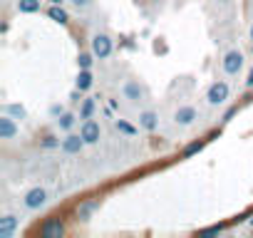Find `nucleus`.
I'll return each mask as SVG.
<instances>
[{"label":"nucleus","instance_id":"obj_4","mask_svg":"<svg viewBox=\"0 0 253 238\" xmlns=\"http://www.w3.org/2000/svg\"><path fill=\"white\" fill-rule=\"evenodd\" d=\"M23 203H25V208H30V211H40V208L47 203V191H45L42 186H33V189L25 191Z\"/></svg>","mask_w":253,"mask_h":238},{"label":"nucleus","instance_id":"obj_24","mask_svg":"<svg viewBox=\"0 0 253 238\" xmlns=\"http://www.w3.org/2000/svg\"><path fill=\"white\" fill-rule=\"evenodd\" d=\"M223 228H226V226L218 223V226H209V228H204L201 233H204V236H216V233H223Z\"/></svg>","mask_w":253,"mask_h":238},{"label":"nucleus","instance_id":"obj_18","mask_svg":"<svg viewBox=\"0 0 253 238\" xmlns=\"http://www.w3.org/2000/svg\"><path fill=\"white\" fill-rule=\"evenodd\" d=\"M94 60H97V57H94V52H92V50L80 52V55H77V67H80V70H92Z\"/></svg>","mask_w":253,"mask_h":238},{"label":"nucleus","instance_id":"obj_16","mask_svg":"<svg viewBox=\"0 0 253 238\" xmlns=\"http://www.w3.org/2000/svg\"><path fill=\"white\" fill-rule=\"evenodd\" d=\"M75 122H77V117H75L72 112H62V114L57 117V127H60L62 132H70V129L75 127Z\"/></svg>","mask_w":253,"mask_h":238},{"label":"nucleus","instance_id":"obj_28","mask_svg":"<svg viewBox=\"0 0 253 238\" xmlns=\"http://www.w3.org/2000/svg\"><path fill=\"white\" fill-rule=\"evenodd\" d=\"M50 112H52V114H57V117H60V114H62V107H57V104H55V107H52V109H50Z\"/></svg>","mask_w":253,"mask_h":238},{"label":"nucleus","instance_id":"obj_9","mask_svg":"<svg viewBox=\"0 0 253 238\" xmlns=\"http://www.w3.org/2000/svg\"><path fill=\"white\" fill-rule=\"evenodd\" d=\"M84 147H87V142L82 139V134H67V137L62 139V144H60V149H62L65 154H70V157L80 154Z\"/></svg>","mask_w":253,"mask_h":238},{"label":"nucleus","instance_id":"obj_27","mask_svg":"<svg viewBox=\"0 0 253 238\" xmlns=\"http://www.w3.org/2000/svg\"><path fill=\"white\" fill-rule=\"evenodd\" d=\"M236 112H238V109H236V107H233V109H228V112H226V114H223V122H228V119H231V117H233V114H236Z\"/></svg>","mask_w":253,"mask_h":238},{"label":"nucleus","instance_id":"obj_25","mask_svg":"<svg viewBox=\"0 0 253 238\" xmlns=\"http://www.w3.org/2000/svg\"><path fill=\"white\" fill-rule=\"evenodd\" d=\"M70 3H72L77 10H87V8L92 5V0H70Z\"/></svg>","mask_w":253,"mask_h":238},{"label":"nucleus","instance_id":"obj_13","mask_svg":"<svg viewBox=\"0 0 253 238\" xmlns=\"http://www.w3.org/2000/svg\"><path fill=\"white\" fill-rule=\"evenodd\" d=\"M75 87H77L80 92H89V89L94 87V75H92V70H80Z\"/></svg>","mask_w":253,"mask_h":238},{"label":"nucleus","instance_id":"obj_21","mask_svg":"<svg viewBox=\"0 0 253 238\" xmlns=\"http://www.w3.org/2000/svg\"><path fill=\"white\" fill-rule=\"evenodd\" d=\"M114 127H117L122 134H126V137H134V134H137V129H134L132 124H126L124 119H117V122H114Z\"/></svg>","mask_w":253,"mask_h":238},{"label":"nucleus","instance_id":"obj_12","mask_svg":"<svg viewBox=\"0 0 253 238\" xmlns=\"http://www.w3.org/2000/svg\"><path fill=\"white\" fill-rule=\"evenodd\" d=\"M139 127H142L144 132H157V127H159V114H157L154 109L139 112Z\"/></svg>","mask_w":253,"mask_h":238},{"label":"nucleus","instance_id":"obj_8","mask_svg":"<svg viewBox=\"0 0 253 238\" xmlns=\"http://www.w3.org/2000/svg\"><path fill=\"white\" fill-rule=\"evenodd\" d=\"M18 132V119H13L10 114H0V139H15Z\"/></svg>","mask_w":253,"mask_h":238},{"label":"nucleus","instance_id":"obj_11","mask_svg":"<svg viewBox=\"0 0 253 238\" xmlns=\"http://www.w3.org/2000/svg\"><path fill=\"white\" fill-rule=\"evenodd\" d=\"M18 226H20V218L18 216H13V213L3 216V218H0V238H13L15 231H18Z\"/></svg>","mask_w":253,"mask_h":238},{"label":"nucleus","instance_id":"obj_26","mask_svg":"<svg viewBox=\"0 0 253 238\" xmlns=\"http://www.w3.org/2000/svg\"><path fill=\"white\" fill-rule=\"evenodd\" d=\"M246 87L253 89V67H251V72H248V77H246Z\"/></svg>","mask_w":253,"mask_h":238},{"label":"nucleus","instance_id":"obj_17","mask_svg":"<svg viewBox=\"0 0 253 238\" xmlns=\"http://www.w3.org/2000/svg\"><path fill=\"white\" fill-rule=\"evenodd\" d=\"M206 142H209V139H196V142L186 144V147H184V152H181V157H184V159H191L194 154H199V152L206 147Z\"/></svg>","mask_w":253,"mask_h":238},{"label":"nucleus","instance_id":"obj_30","mask_svg":"<svg viewBox=\"0 0 253 238\" xmlns=\"http://www.w3.org/2000/svg\"><path fill=\"white\" fill-rule=\"evenodd\" d=\"M50 5H62V0H50Z\"/></svg>","mask_w":253,"mask_h":238},{"label":"nucleus","instance_id":"obj_31","mask_svg":"<svg viewBox=\"0 0 253 238\" xmlns=\"http://www.w3.org/2000/svg\"><path fill=\"white\" fill-rule=\"evenodd\" d=\"M248 35H251V40H253V25H251V33H248Z\"/></svg>","mask_w":253,"mask_h":238},{"label":"nucleus","instance_id":"obj_1","mask_svg":"<svg viewBox=\"0 0 253 238\" xmlns=\"http://www.w3.org/2000/svg\"><path fill=\"white\" fill-rule=\"evenodd\" d=\"M89 50L94 52L97 60H107V57H112V52H114V40H112L107 33H94L92 40H89Z\"/></svg>","mask_w":253,"mask_h":238},{"label":"nucleus","instance_id":"obj_29","mask_svg":"<svg viewBox=\"0 0 253 238\" xmlns=\"http://www.w3.org/2000/svg\"><path fill=\"white\" fill-rule=\"evenodd\" d=\"M216 3H221V5H231L233 0H216Z\"/></svg>","mask_w":253,"mask_h":238},{"label":"nucleus","instance_id":"obj_10","mask_svg":"<svg viewBox=\"0 0 253 238\" xmlns=\"http://www.w3.org/2000/svg\"><path fill=\"white\" fill-rule=\"evenodd\" d=\"M122 94H124V99H129V102H142L144 99V87L137 79H126L122 84Z\"/></svg>","mask_w":253,"mask_h":238},{"label":"nucleus","instance_id":"obj_15","mask_svg":"<svg viewBox=\"0 0 253 238\" xmlns=\"http://www.w3.org/2000/svg\"><path fill=\"white\" fill-rule=\"evenodd\" d=\"M40 5H42V0H18V13L33 15V13L40 10Z\"/></svg>","mask_w":253,"mask_h":238},{"label":"nucleus","instance_id":"obj_23","mask_svg":"<svg viewBox=\"0 0 253 238\" xmlns=\"http://www.w3.org/2000/svg\"><path fill=\"white\" fill-rule=\"evenodd\" d=\"M94 206H97V201H87V203H82V206L77 208V213H80V218H87V213H89V211H92Z\"/></svg>","mask_w":253,"mask_h":238},{"label":"nucleus","instance_id":"obj_20","mask_svg":"<svg viewBox=\"0 0 253 238\" xmlns=\"http://www.w3.org/2000/svg\"><path fill=\"white\" fill-rule=\"evenodd\" d=\"M94 107H97V102L89 97V99H82V107H80V119H89L92 114H94Z\"/></svg>","mask_w":253,"mask_h":238},{"label":"nucleus","instance_id":"obj_7","mask_svg":"<svg viewBox=\"0 0 253 238\" xmlns=\"http://www.w3.org/2000/svg\"><path fill=\"white\" fill-rule=\"evenodd\" d=\"M40 236L42 238H62L65 236V223L60 218H47L42 226H40Z\"/></svg>","mask_w":253,"mask_h":238},{"label":"nucleus","instance_id":"obj_5","mask_svg":"<svg viewBox=\"0 0 253 238\" xmlns=\"http://www.w3.org/2000/svg\"><path fill=\"white\" fill-rule=\"evenodd\" d=\"M80 134H82V139L87 142V144H97L99 142V137H102V127H99V122L97 119H84L82 122V127H80Z\"/></svg>","mask_w":253,"mask_h":238},{"label":"nucleus","instance_id":"obj_19","mask_svg":"<svg viewBox=\"0 0 253 238\" xmlns=\"http://www.w3.org/2000/svg\"><path fill=\"white\" fill-rule=\"evenodd\" d=\"M3 114H10L13 119H25L28 117V109L23 104H5L3 107Z\"/></svg>","mask_w":253,"mask_h":238},{"label":"nucleus","instance_id":"obj_3","mask_svg":"<svg viewBox=\"0 0 253 238\" xmlns=\"http://www.w3.org/2000/svg\"><path fill=\"white\" fill-rule=\"evenodd\" d=\"M243 52L241 50H228L226 55H223V60H221V67H223V72L228 75V77H236V75H241V70H243Z\"/></svg>","mask_w":253,"mask_h":238},{"label":"nucleus","instance_id":"obj_14","mask_svg":"<svg viewBox=\"0 0 253 238\" xmlns=\"http://www.w3.org/2000/svg\"><path fill=\"white\" fill-rule=\"evenodd\" d=\"M47 18H50L52 23H57V25H67V23H70V13H67L62 5H50V8H47Z\"/></svg>","mask_w":253,"mask_h":238},{"label":"nucleus","instance_id":"obj_22","mask_svg":"<svg viewBox=\"0 0 253 238\" xmlns=\"http://www.w3.org/2000/svg\"><path fill=\"white\" fill-rule=\"evenodd\" d=\"M60 144H62V139H57V137H45V139L40 142L42 149H55V147H60Z\"/></svg>","mask_w":253,"mask_h":238},{"label":"nucleus","instance_id":"obj_6","mask_svg":"<svg viewBox=\"0 0 253 238\" xmlns=\"http://www.w3.org/2000/svg\"><path fill=\"white\" fill-rule=\"evenodd\" d=\"M196 119H199V112H196V107H191V104H181V107L174 112V124H179V127H191Z\"/></svg>","mask_w":253,"mask_h":238},{"label":"nucleus","instance_id":"obj_2","mask_svg":"<svg viewBox=\"0 0 253 238\" xmlns=\"http://www.w3.org/2000/svg\"><path fill=\"white\" fill-rule=\"evenodd\" d=\"M228 97H231V87H228L226 79H216V82H211L209 89H206V102H209L211 107H221V104H226Z\"/></svg>","mask_w":253,"mask_h":238}]
</instances>
